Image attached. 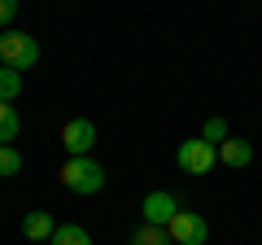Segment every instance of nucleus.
Returning a JSON list of instances; mask_svg holds the SVG:
<instances>
[{
  "label": "nucleus",
  "instance_id": "obj_1",
  "mask_svg": "<svg viewBox=\"0 0 262 245\" xmlns=\"http://www.w3.org/2000/svg\"><path fill=\"white\" fill-rule=\"evenodd\" d=\"M61 189L75 193V197H96L105 189V167L88 153V158H66L61 167Z\"/></svg>",
  "mask_w": 262,
  "mask_h": 245
},
{
  "label": "nucleus",
  "instance_id": "obj_4",
  "mask_svg": "<svg viewBox=\"0 0 262 245\" xmlns=\"http://www.w3.org/2000/svg\"><path fill=\"white\" fill-rule=\"evenodd\" d=\"M96 145V122L92 118H66L61 122V149L66 158H88Z\"/></svg>",
  "mask_w": 262,
  "mask_h": 245
},
{
  "label": "nucleus",
  "instance_id": "obj_2",
  "mask_svg": "<svg viewBox=\"0 0 262 245\" xmlns=\"http://www.w3.org/2000/svg\"><path fill=\"white\" fill-rule=\"evenodd\" d=\"M39 57H44V48H39L35 35H27V31H0V66H13V70H31L39 66Z\"/></svg>",
  "mask_w": 262,
  "mask_h": 245
},
{
  "label": "nucleus",
  "instance_id": "obj_7",
  "mask_svg": "<svg viewBox=\"0 0 262 245\" xmlns=\"http://www.w3.org/2000/svg\"><path fill=\"white\" fill-rule=\"evenodd\" d=\"M219 162L232 167V171H245V167L253 162V145H249V140H232V136H227V140L219 145Z\"/></svg>",
  "mask_w": 262,
  "mask_h": 245
},
{
  "label": "nucleus",
  "instance_id": "obj_12",
  "mask_svg": "<svg viewBox=\"0 0 262 245\" xmlns=\"http://www.w3.org/2000/svg\"><path fill=\"white\" fill-rule=\"evenodd\" d=\"M22 96V70L0 66V101H18Z\"/></svg>",
  "mask_w": 262,
  "mask_h": 245
},
{
  "label": "nucleus",
  "instance_id": "obj_10",
  "mask_svg": "<svg viewBox=\"0 0 262 245\" xmlns=\"http://www.w3.org/2000/svg\"><path fill=\"white\" fill-rule=\"evenodd\" d=\"M48 245H92V232L79 228V223H57V232H53Z\"/></svg>",
  "mask_w": 262,
  "mask_h": 245
},
{
  "label": "nucleus",
  "instance_id": "obj_14",
  "mask_svg": "<svg viewBox=\"0 0 262 245\" xmlns=\"http://www.w3.org/2000/svg\"><path fill=\"white\" fill-rule=\"evenodd\" d=\"M201 136H206L210 145H223L227 140V118H206V132Z\"/></svg>",
  "mask_w": 262,
  "mask_h": 245
},
{
  "label": "nucleus",
  "instance_id": "obj_11",
  "mask_svg": "<svg viewBox=\"0 0 262 245\" xmlns=\"http://www.w3.org/2000/svg\"><path fill=\"white\" fill-rule=\"evenodd\" d=\"M131 245H175V241H170L166 228H158V223H140L136 232H131Z\"/></svg>",
  "mask_w": 262,
  "mask_h": 245
},
{
  "label": "nucleus",
  "instance_id": "obj_8",
  "mask_svg": "<svg viewBox=\"0 0 262 245\" xmlns=\"http://www.w3.org/2000/svg\"><path fill=\"white\" fill-rule=\"evenodd\" d=\"M53 232H57V223H53L48 210H27L22 215V236H31V241H53Z\"/></svg>",
  "mask_w": 262,
  "mask_h": 245
},
{
  "label": "nucleus",
  "instance_id": "obj_13",
  "mask_svg": "<svg viewBox=\"0 0 262 245\" xmlns=\"http://www.w3.org/2000/svg\"><path fill=\"white\" fill-rule=\"evenodd\" d=\"M0 175H22V153L13 149V145H0Z\"/></svg>",
  "mask_w": 262,
  "mask_h": 245
},
{
  "label": "nucleus",
  "instance_id": "obj_3",
  "mask_svg": "<svg viewBox=\"0 0 262 245\" xmlns=\"http://www.w3.org/2000/svg\"><path fill=\"white\" fill-rule=\"evenodd\" d=\"M175 162L184 175H210L219 167V145H210L206 136H196V140H184L175 149Z\"/></svg>",
  "mask_w": 262,
  "mask_h": 245
},
{
  "label": "nucleus",
  "instance_id": "obj_6",
  "mask_svg": "<svg viewBox=\"0 0 262 245\" xmlns=\"http://www.w3.org/2000/svg\"><path fill=\"white\" fill-rule=\"evenodd\" d=\"M140 210H144V223H158V228H166V223H170V219H175L184 206L175 201V193H166V189H153L149 197H144V206H140Z\"/></svg>",
  "mask_w": 262,
  "mask_h": 245
},
{
  "label": "nucleus",
  "instance_id": "obj_5",
  "mask_svg": "<svg viewBox=\"0 0 262 245\" xmlns=\"http://www.w3.org/2000/svg\"><path fill=\"white\" fill-rule=\"evenodd\" d=\"M166 232H170V241H175V245H206L210 223L196 215V210H179V215L166 223Z\"/></svg>",
  "mask_w": 262,
  "mask_h": 245
},
{
  "label": "nucleus",
  "instance_id": "obj_9",
  "mask_svg": "<svg viewBox=\"0 0 262 245\" xmlns=\"http://www.w3.org/2000/svg\"><path fill=\"white\" fill-rule=\"evenodd\" d=\"M22 132V118L13 110V101H0V145H13Z\"/></svg>",
  "mask_w": 262,
  "mask_h": 245
},
{
  "label": "nucleus",
  "instance_id": "obj_15",
  "mask_svg": "<svg viewBox=\"0 0 262 245\" xmlns=\"http://www.w3.org/2000/svg\"><path fill=\"white\" fill-rule=\"evenodd\" d=\"M13 18H18V0H0V31H9Z\"/></svg>",
  "mask_w": 262,
  "mask_h": 245
}]
</instances>
